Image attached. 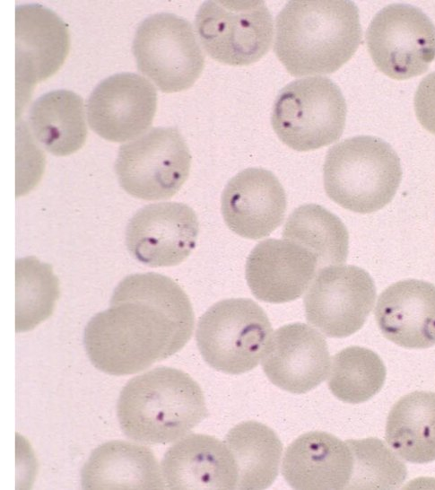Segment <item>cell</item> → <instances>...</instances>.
I'll return each instance as SVG.
<instances>
[{
    "mask_svg": "<svg viewBox=\"0 0 435 490\" xmlns=\"http://www.w3.org/2000/svg\"><path fill=\"white\" fill-rule=\"evenodd\" d=\"M194 324L190 300L174 280L133 274L116 286L109 307L88 321L83 345L98 370L135 374L182 349Z\"/></svg>",
    "mask_w": 435,
    "mask_h": 490,
    "instance_id": "6da1fadb",
    "label": "cell"
},
{
    "mask_svg": "<svg viewBox=\"0 0 435 490\" xmlns=\"http://www.w3.org/2000/svg\"><path fill=\"white\" fill-rule=\"evenodd\" d=\"M361 41L352 1H289L276 17L274 51L293 76L335 72Z\"/></svg>",
    "mask_w": 435,
    "mask_h": 490,
    "instance_id": "7a4b0ae2",
    "label": "cell"
},
{
    "mask_svg": "<svg viewBox=\"0 0 435 490\" xmlns=\"http://www.w3.org/2000/svg\"><path fill=\"white\" fill-rule=\"evenodd\" d=\"M123 433L145 444H167L208 416L198 383L181 370L159 366L123 387L117 403Z\"/></svg>",
    "mask_w": 435,
    "mask_h": 490,
    "instance_id": "3957f363",
    "label": "cell"
},
{
    "mask_svg": "<svg viewBox=\"0 0 435 490\" xmlns=\"http://www.w3.org/2000/svg\"><path fill=\"white\" fill-rule=\"evenodd\" d=\"M402 179L400 159L384 140L358 136L332 146L323 166L328 197L350 211L368 214L381 209Z\"/></svg>",
    "mask_w": 435,
    "mask_h": 490,
    "instance_id": "277c9868",
    "label": "cell"
},
{
    "mask_svg": "<svg viewBox=\"0 0 435 490\" xmlns=\"http://www.w3.org/2000/svg\"><path fill=\"white\" fill-rule=\"evenodd\" d=\"M273 328L267 315L253 300L231 298L216 302L199 319L196 340L213 369L240 374L263 357Z\"/></svg>",
    "mask_w": 435,
    "mask_h": 490,
    "instance_id": "5b68a950",
    "label": "cell"
},
{
    "mask_svg": "<svg viewBox=\"0 0 435 490\" xmlns=\"http://www.w3.org/2000/svg\"><path fill=\"white\" fill-rule=\"evenodd\" d=\"M346 112L339 87L327 77L311 76L291 82L279 92L271 123L284 144L306 152L337 141Z\"/></svg>",
    "mask_w": 435,
    "mask_h": 490,
    "instance_id": "8992f818",
    "label": "cell"
},
{
    "mask_svg": "<svg viewBox=\"0 0 435 490\" xmlns=\"http://www.w3.org/2000/svg\"><path fill=\"white\" fill-rule=\"evenodd\" d=\"M132 49L138 70L164 92L191 87L204 66L191 23L174 13L145 18L135 31Z\"/></svg>",
    "mask_w": 435,
    "mask_h": 490,
    "instance_id": "52a82bcc",
    "label": "cell"
},
{
    "mask_svg": "<svg viewBox=\"0 0 435 490\" xmlns=\"http://www.w3.org/2000/svg\"><path fill=\"white\" fill-rule=\"evenodd\" d=\"M188 147L176 127H154L122 144L115 162L120 187L145 200L174 196L187 180Z\"/></svg>",
    "mask_w": 435,
    "mask_h": 490,
    "instance_id": "ba28073f",
    "label": "cell"
},
{
    "mask_svg": "<svg viewBox=\"0 0 435 490\" xmlns=\"http://www.w3.org/2000/svg\"><path fill=\"white\" fill-rule=\"evenodd\" d=\"M195 26L205 52L230 66H248L270 48L274 27L263 1H206L196 14Z\"/></svg>",
    "mask_w": 435,
    "mask_h": 490,
    "instance_id": "9c48e42d",
    "label": "cell"
},
{
    "mask_svg": "<svg viewBox=\"0 0 435 490\" xmlns=\"http://www.w3.org/2000/svg\"><path fill=\"white\" fill-rule=\"evenodd\" d=\"M370 55L390 78L418 76L435 58V26L419 8L392 4L381 9L366 31Z\"/></svg>",
    "mask_w": 435,
    "mask_h": 490,
    "instance_id": "30bf717a",
    "label": "cell"
},
{
    "mask_svg": "<svg viewBox=\"0 0 435 490\" xmlns=\"http://www.w3.org/2000/svg\"><path fill=\"white\" fill-rule=\"evenodd\" d=\"M372 277L355 266H330L318 270L304 297L306 319L330 337L358 331L375 302Z\"/></svg>",
    "mask_w": 435,
    "mask_h": 490,
    "instance_id": "8fae6325",
    "label": "cell"
},
{
    "mask_svg": "<svg viewBox=\"0 0 435 490\" xmlns=\"http://www.w3.org/2000/svg\"><path fill=\"white\" fill-rule=\"evenodd\" d=\"M199 231L194 210L182 203L151 204L129 220L126 244L129 253L150 267H172L194 249Z\"/></svg>",
    "mask_w": 435,
    "mask_h": 490,
    "instance_id": "7c38bea8",
    "label": "cell"
},
{
    "mask_svg": "<svg viewBox=\"0 0 435 490\" xmlns=\"http://www.w3.org/2000/svg\"><path fill=\"white\" fill-rule=\"evenodd\" d=\"M16 94L19 105L32 87L53 75L66 58L70 37L65 22L52 10L39 4L15 9Z\"/></svg>",
    "mask_w": 435,
    "mask_h": 490,
    "instance_id": "4fadbf2b",
    "label": "cell"
},
{
    "mask_svg": "<svg viewBox=\"0 0 435 490\" xmlns=\"http://www.w3.org/2000/svg\"><path fill=\"white\" fill-rule=\"evenodd\" d=\"M157 105L154 86L135 73H120L101 81L87 101L91 128L112 142L133 140L152 125Z\"/></svg>",
    "mask_w": 435,
    "mask_h": 490,
    "instance_id": "5bb4252c",
    "label": "cell"
},
{
    "mask_svg": "<svg viewBox=\"0 0 435 490\" xmlns=\"http://www.w3.org/2000/svg\"><path fill=\"white\" fill-rule=\"evenodd\" d=\"M262 367L270 381L291 393L302 394L326 378L330 357L324 337L304 323L279 328L265 350Z\"/></svg>",
    "mask_w": 435,
    "mask_h": 490,
    "instance_id": "9a60e30c",
    "label": "cell"
},
{
    "mask_svg": "<svg viewBox=\"0 0 435 490\" xmlns=\"http://www.w3.org/2000/svg\"><path fill=\"white\" fill-rule=\"evenodd\" d=\"M221 202L229 229L252 240L268 236L282 223L287 204L278 179L263 168H248L231 178Z\"/></svg>",
    "mask_w": 435,
    "mask_h": 490,
    "instance_id": "2e32d148",
    "label": "cell"
},
{
    "mask_svg": "<svg viewBox=\"0 0 435 490\" xmlns=\"http://www.w3.org/2000/svg\"><path fill=\"white\" fill-rule=\"evenodd\" d=\"M319 268L318 258L286 239L259 242L246 263V279L260 301L288 302L300 297Z\"/></svg>",
    "mask_w": 435,
    "mask_h": 490,
    "instance_id": "e0dca14e",
    "label": "cell"
},
{
    "mask_svg": "<svg viewBox=\"0 0 435 490\" xmlns=\"http://www.w3.org/2000/svg\"><path fill=\"white\" fill-rule=\"evenodd\" d=\"M377 324L386 338L406 348L435 345V285L407 279L386 288L374 311Z\"/></svg>",
    "mask_w": 435,
    "mask_h": 490,
    "instance_id": "ac0fdd59",
    "label": "cell"
},
{
    "mask_svg": "<svg viewBox=\"0 0 435 490\" xmlns=\"http://www.w3.org/2000/svg\"><path fill=\"white\" fill-rule=\"evenodd\" d=\"M166 488L237 489L238 469L224 442L191 433L167 450L161 461Z\"/></svg>",
    "mask_w": 435,
    "mask_h": 490,
    "instance_id": "d6986e66",
    "label": "cell"
},
{
    "mask_svg": "<svg viewBox=\"0 0 435 490\" xmlns=\"http://www.w3.org/2000/svg\"><path fill=\"white\" fill-rule=\"evenodd\" d=\"M353 455L347 442L326 432H309L286 449L282 475L293 489H347Z\"/></svg>",
    "mask_w": 435,
    "mask_h": 490,
    "instance_id": "ffe728a7",
    "label": "cell"
},
{
    "mask_svg": "<svg viewBox=\"0 0 435 490\" xmlns=\"http://www.w3.org/2000/svg\"><path fill=\"white\" fill-rule=\"evenodd\" d=\"M83 489H165L153 451L126 441L95 448L81 471Z\"/></svg>",
    "mask_w": 435,
    "mask_h": 490,
    "instance_id": "44dd1931",
    "label": "cell"
},
{
    "mask_svg": "<svg viewBox=\"0 0 435 490\" xmlns=\"http://www.w3.org/2000/svg\"><path fill=\"white\" fill-rule=\"evenodd\" d=\"M29 123L41 146L57 156L78 151L87 137L83 99L68 90L39 97L30 109Z\"/></svg>",
    "mask_w": 435,
    "mask_h": 490,
    "instance_id": "7402d4cb",
    "label": "cell"
},
{
    "mask_svg": "<svg viewBox=\"0 0 435 490\" xmlns=\"http://www.w3.org/2000/svg\"><path fill=\"white\" fill-rule=\"evenodd\" d=\"M386 440L408 462L435 460V393L414 391L401 398L388 414Z\"/></svg>",
    "mask_w": 435,
    "mask_h": 490,
    "instance_id": "603a6c76",
    "label": "cell"
},
{
    "mask_svg": "<svg viewBox=\"0 0 435 490\" xmlns=\"http://www.w3.org/2000/svg\"><path fill=\"white\" fill-rule=\"evenodd\" d=\"M224 442L236 462L237 489H265L274 482L283 445L270 427L245 421L228 432Z\"/></svg>",
    "mask_w": 435,
    "mask_h": 490,
    "instance_id": "cb8c5ba5",
    "label": "cell"
},
{
    "mask_svg": "<svg viewBox=\"0 0 435 490\" xmlns=\"http://www.w3.org/2000/svg\"><path fill=\"white\" fill-rule=\"evenodd\" d=\"M283 237L315 255L319 268L346 261L347 229L335 214L319 205L307 204L296 208L287 219Z\"/></svg>",
    "mask_w": 435,
    "mask_h": 490,
    "instance_id": "d4e9b609",
    "label": "cell"
},
{
    "mask_svg": "<svg viewBox=\"0 0 435 490\" xmlns=\"http://www.w3.org/2000/svg\"><path fill=\"white\" fill-rule=\"evenodd\" d=\"M15 330L29 331L49 318L59 297L52 267L35 257L16 260Z\"/></svg>",
    "mask_w": 435,
    "mask_h": 490,
    "instance_id": "484cf974",
    "label": "cell"
},
{
    "mask_svg": "<svg viewBox=\"0 0 435 490\" xmlns=\"http://www.w3.org/2000/svg\"><path fill=\"white\" fill-rule=\"evenodd\" d=\"M386 367L373 351L350 346L332 358L328 388L339 400L357 404L371 398L382 388Z\"/></svg>",
    "mask_w": 435,
    "mask_h": 490,
    "instance_id": "4316f807",
    "label": "cell"
},
{
    "mask_svg": "<svg viewBox=\"0 0 435 490\" xmlns=\"http://www.w3.org/2000/svg\"><path fill=\"white\" fill-rule=\"evenodd\" d=\"M353 471L347 489H396L405 481V464L377 438L347 440Z\"/></svg>",
    "mask_w": 435,
    "mask_h": 490,
    "instance_id": "83f0119b",
    "label": "cell"
},
{
    "mask_svg": "<svg viewBox=\"0 0 435 490\" xmlns=\"http://www.w3.org/2000/svg\"><path fill=\"white\" fill-rule=\"evenodd\" d=\"M414 110L421 125L435 135V72L419 83L414 95Z\"/></svg>",
    "mask_w": 435,
    "mask_h": 490,
    "instance_id": "f1b7e54d",
    "label": "cell"
}]
</instances>
